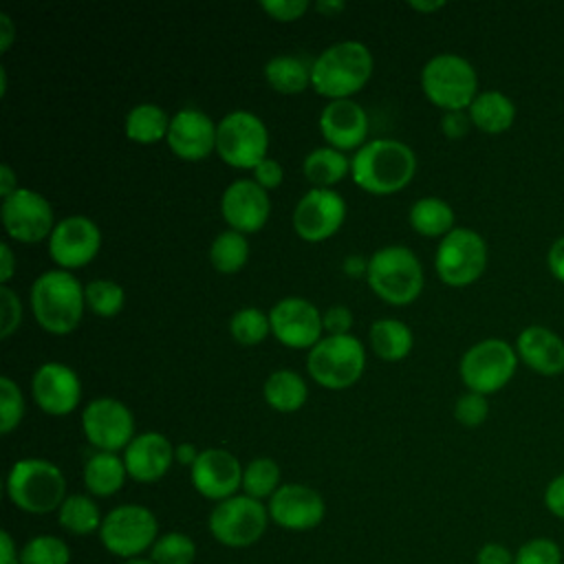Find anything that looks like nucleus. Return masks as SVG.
Listing matches in <instances>:
<instances>
[{
	"label": "nucleus",
	"instance_id": "nucleus-40",
	"mask_svg": "<svg viewBox=\"0 0 564 564\" xmlns=\"http://www.w3.org/2000/svg\"><path fill=\"white\" fill-rule=\"evenodd\" d=\"M196 557V544L187 533L172 531L161 535L150 549L154 564H192Z\"/></svg>",
	"mask_w": 564,
	"mask_h": 564
},
{
	"label": "nucleus",
	"instance_id": "nucleus-35",
	"mask_svg": "<svg viewBox=\"0 0 564 564\" xmlns=\"http://www.w3.org/2000/svg\"><path fill=\"white\" fill-rule=\"evenodd\" d=\"M59 524L75 535H88L101 529V511L97 502L86 494H70L57 509Z\"/></svg>",
	"mask_w": 564,
	"mask_h": 564
},
{
	"label": "nucleus",
	"instance_id": "nucleus-4",
	"mask_svg": "<svg viewBox=\"0 0 564 564\" xmlns=\"http://www.w3.org/2000/svg\"><path fill=\"white\" fill-rule=\"evenodd\" d=\"M366 282L390 306H408L423 293L425 273L416 253L403 245L379 247L368 258Z\"/></svg>",
	"mask_w": 564,
	"mask_h": 564
},
{
	"label": "nucleus",
	"instance_id": "nucleus-55",
	"mask_svg": "<svg viewBox=\"0 0 564 564\" xmlns=\"http://www.w3.org/2000/svg\"><path fill=\"white\" fill-rule=\"evenodd\" d=\"M0 564H20V553L9 531L0 533Z\"/></svg>",
	"mask_w": 564,
	"mask_h": 564
},
{
	"label": "nucleus",
	"instance_id": "nucleus-46",
	"mask_svg": "<svg viewBox=\"0 0 564 564\" xmlns=\"http://www.w3.org/2000/svg\"><path fill=\"white\" fill-rule=\"evenodd\" d=\"M324 335H350L355 317L352 311L344 304H333L322 313Z\"/></svg>",
	"mask_w": 564,
	"mask_h": 564
},
{
	"label": "nucleus",
	"instance_id": "nucleus-39",
	"mask_svg": "<svg viewBox=\"0 0 564 564\" xmlns=\"http://www.w3.org/2000/svg\"><path fill=\"white\" fill-rule=\"evenodd\" d=\"M70 549L62 538L35 535L20 551V564H68Z\"/></svg>",
	"mask_w": 564,
	"mask_h": 564
},
{
	"label": "nucleus",
	"instance_id": "nucleus-2",
	"mask_svg": "<svg viewBox=\"0 0 564 564\" xmlns=\"http://www.w3.org/2000/svg\"><path fill=\"white\" fill-rule=\"evenodd\" d=\"M375 70L370 48L357 40H341L326 46L311 62V88L328 99H352L366 88Z\"/></svg>",
	"mask_w": 564,
	"mask_h": 564
},
{
	"label": "nucleus",
	"instance_id": "nucleus-22",
	"mask_svg": "<svg viewBox=\"0 0 564 564\" xmlns=\"http://www.w3.org/2000/svg\"><path fill=\"white\" fill-rule=\"evenodd\" d=\"M269 518L289 531H308L324 520L326 505L317 489L300 482H284L269 498Z\"/></svg>",
	"mask_w": 564,
	"mask_h": 564
},
{
	"label": "nucleus",
	"instance_id": "nucleus-52",
	"mask_svg": "<svg viewBox=\"0 0 564 564\" xmlns=\"http://www.w3.org/2000/svg\"><path fill=\"white\" fill-rule=\"evenodd\" d=\"M549 269L557 280L564 282V236L557 238L549 249Z\"/></svg>",
	"mask_w": 564,
	"mask_h": 564
},
{
	"label": "nucleus",
	"instance_id": "nucleus-41",
	"mask_svg": "<svg viewBox=\"0 0 564 564\" xmlns=\"http://www.w3.org/2000/svg\"><path fill=\"white\" fill-rule=\"evenodd\" d=\"M24 397L11 377H0V432L11 434L24 419Z\"/></svg>",
	"mask_w": 564,
	"mask_h": 564
},
{
	"label": "nucleus",
	"instance_id": "nucleus-28",
	"mask_svg": "<svg viewBox=\"0 0 564 564\" xmlns=\"http://www.w3.org/2000/svg\"><path fill=\"white\" fill-rule=\"evenodd\" d=\"M84 485L93 496L108 498L115 496L128 478L126 463L119 454L112 452H95L86 463H84Z\"/></svg>",
	"mask_w": 564,
	"mask_h": 564
},
{
	"label": "nucleus",
	"instance_id": "nucleus-49",
	"mask_svg": "<svg viewBox=\"0 0 564 564\" xmlns=\"http://www.w3.org/2000/svg\"><path fill=\"white\" fill-rule=\"evenodd\" d=\"M516 553H511L505 544L487 542L476 553V564H513Z\"/></svg>",
	"mask_w": 564,
	"mask_h": 564
},
{
	"label": "nucleus",
	"instance_id": "nucleus-44",
	"mask_svg": "<svg viewBox=\"0 0 564 564\" xmlns=\"http://www.w3.org/2000/svg\"><path fill=\"white\" fill-rule=\"evenodd\" d=\"M22 324V302L11 286L0 289V337L9 339Z\"/></svg>",
	"mask_w": 564,
	"mask_h": 564
},
{
	"label": "nucleus",
	"instance_id": "nucleus-21",
	"mask_svg": "<svg viewBox=\"0 0 564 564\" xmlns=\"http://www.w3.org/2000/svg\"><path fill=\"white\" fill-rule=\"evenodd\" d=\"M242 471L245 467L229 449L209 447L200 449L196 463L189 469V476L194 489L203 498L223 502L242 489Z\"/></svg>",
	"mask_w": 564,
	"mask_h": 564
},
{
	"label": "nucleus",
	"instance_id": "nucleus-26",
	"mask_svg": "<svg viewBox=\"0 0 564 564\" xmlns=\"http://www.w3.org/2000/svg\"><path fill=\"white\" fill-rule=\"evenodd\" d=\"M368 341L375 357L381 361H401L412 352V328L397 317H379L368 328Z\"/></svg>",
	"mask_w": 564,
	"mask_h": 564
},
{
	"label": "nucleus",
	"instance_id": "nucleus-20",
	"mask_svg": "<svg viewBox=\"0 0 564 564\" xmlns=\"http://www.w3.org/2000/svg\"><path fill=\"white\" fill-rule=\"evenodd\" d=\"M216 126L207 112L198 108H181L170 119L165 143L170 152L187 163L205 161L216 152Z\"/></svg>",
	"mask_w": 564,
	"mask_h": 564
},
{
	"label": "nucleus",
	"instance_id": "nucleus-32",
	"mask_svg": "<svg viewBox=\"0 0 564 564\" xmlns=\"http://www.w3.org/2000/svg\"><path fill=\"white\" fill-rule=\"evenodd\" d=\"M410 227L425 238H445L454 229V209L438 196L416 198L408 212Z\"/></svg>",
	"mask_w": 564,
	"mask_h": 564
},
{
	"label": "nucleus",
	"instance_id": "nucleus-25",
	"mask_svg": "<svg viewBox=\"0 0 564 564\" xmlns=\"http://www.w3.org/2000/svg\"><path fill=\"white\" fill-rule=\"evenodd\" d=\"M518 357L538 375L564 372V341L544 326H529L518 335Z\"/></svg>",
	"mask_w": 564,
	"mask_h": 564
},
{
	"label": "nucleus",
	"instance_id": "nucleus-16",
	"mask_svg": "<svg viewBox=\"0 0 564 564\" xmlns=\"http://www.w3.org/2000/svg\"><path fill=\"white\" fill-rule=\"evenodd\" d=\"M271 335L278 344L295 350H311L324 337L322 311L306 297L286 295L269 311Z\"/></svg>",
	"mask_w": 564,
	"mask_h": 564
},
{
	"label": "nucleus",
	"instance_id": "nucleus-5",
	"mask_svg": "<svg viewBox=\"0 0 564 564\" xmlns=\"http://www.w3.org/2000/svg\"><path fill=\"white\" fill-rule=\"evenodd\" d=\"M7 496L18 509L44 516L66 500V478L46 458H20L7 474Z\"/></svg>",
	"mask_w": 564,
	"mask_h": 564
},
{
	"label": "nucleus",
	"instance_id": "nucleus-48",
	"mask_svg": "<svg viewBox=\"0 0 564 564\" xmlns=\"http://www.w3.org/2000/svg\"><path fill=\"white\" fill-rule=\"evenodd\" d=\"M469 126H471V119H469L467 110H452V112H445L443 119H441V132L447 139L465 137Z\"/></svg>",
	"mask_w": 564,
	"mask_h": 564
},
{
	"label": "nucleus",
	"instance_id": "nucleus-9",
	"mask_svg": "<svg viewBox=\"0 0 564 564\" xmlns=\"http://www.w3.org/2000/svg\"><path fill=\"white\" fill-rule=\"evenodd\" d=\"M487 267V245L469 227H454L441 238L434 253V269L443 284L463 289L474 284Z\"/></svg>",
	"mask_w": 564,
	"mask_h": 564
},
{
	"label": "nucleus",
	"instance_id": "nucleus-23",
	"mask_svg": "<svg viewBox=\"0 0 564 564\" xmlns=\"http://www.w3.org/2000/svg\"><path fill=\"white\" fill-rule=\"evenodd\" d=\"M317 123L326 145L339 152H357L368 143V112L355 99L328 101L322 108Z\"/></svg>",
	"mask_w": 564,
	"mask_h": 564
},
{
	"label": "nucleus",
	"instance_id": "nucleus-31",
	"mask_svg": "<svg viewBox=\"0 0 564 564\" xmlns=\"http://www.w3.org/2000/svg\"><path fill=\"white\" fill-rule=\"evenodd\" d=\"M170 119L172 117L159 104L143 101L128 110L123 130L132 143L154 145L159 141H165L170 130Z\"/></svg>",
	"mask_w": 564,
	"mask_h": 564
},
{
	"label": "nucleus",
	"instance_id": "nucleus-33",
	"mask_svg": "<svg viewBox=\"0 0 564 564\" xmlns=\"http://www.w3.org/2000/svg\"><path fill=\"white\" fill-rule=\"evenodd\" d=\"M262 75L267 84L280 95H300L311 86V64L295 55H275L271 57Z\"/></svg>",
	"mask_w": 564,
	"mask_h": 564
},
{
	"label": "nucleus",
	"instance_id": "nucleus-13",
	"mask_svg": "<svg viewBox=\"0 0 564 564\" xmlns=\"http://www.w3.org/2000/svg\"><path fill=\"white\" fill-rule=\"evenodd\" d=\"M2 227L7 236L22 245H35L48 240L57 220L53 205L46 196L31 187H18L11 196L2 198L0 205Z\"/></svg>",
	"mask_w": 564,
	"mask_h": 564
},
{
	"label": "nucleus",
	"instance_id": "nucleus-51",
	"mask_svg": "<svg viewBox=\"0 0 564 564\" xmlns=\"http://www.w3.org/2000/svg\"><path fill=\"white\" fill-rule=\"evenodd\" d=\"M15 271H18V260H15V253H13L11 245L0 242V280H2V286H9Z\"/></svg>",
	"mask_w": 564,
	"mask_h": 564
},
{
	"label": "nucleus",
	"instance_id": "nucleus-58",
	"mask_svg": "<svg viewBox=\"0 0 564 564\" xmlns=\"http://www.w3.org/2000/svg\"><path fill=\"white\" fill-rule=\"evenodd\" d=\"M313 9L324 15V18H337L339 13L346 11V2L344 0H317L313 4Z\"/></svg>",
	"mask_w": 564,
	"mask_h": 564
},
{
	"label": "nucleus",
	"instance_id": "nucleus-56",
	"mask_svg": "<svg viewBox=\"0 0 564 564\" xmlns=\"http://www.w3.org/2000/svg\"><path fill=\"white\" fill-rule=\"evenodd\" d=\"M18 174L13 172V167L9 163L0 165V196L7 198L18 189Z\"/></svg>",
	"mask_w": 564,
	"mask_h": 564
},
{
	"label": "nucleus",
	"instance_id": "nucleus-36",
	"mask_svg": "<svg viewBox=\"0 0 564 564\" xmlns=\"http://www.w3.org/2000/svg\"><path fill=\"white\" fill-rule=\"evenodd\" d=\"M280 478H282L280 465L269 456H258L245 465L242 491L256 500L271 498L282 487Z\"/></svg>",
	"mask_w": 564,
	"mask_h": 564
},
{
	"label": "nucleus",
	"instance_id": "nucleus-38",
	"mask_svg": "<svg viewBox=\"0 0 564 564\" xmlns=\"http://www.w3.org/2000/svg\"><path fill=\"white\" fill-rule=\"evenodd\" d=\"M86 308L97 317H115L123 311L126 291L110 278H95L86 284Z\"/></svg>",
	"mask_w": 564,
	"mask_h": 564
},
{
	"label": "nucleus",
	"instance_id": "nucleus-50",
	"mask_svg": "<svg viewBox=\"0 0 564 564\" xmlns=\"http://www.w3.org/2000/svg\"><path fill=\"white\" fill-rule=\"evenodd\" d=\"M544 505H546V509H549L555 518L564 520V474L555 476V478L546 485Z\"/></svg>",
	"mask_w": 564,
	"mask_h": 564
},
{
	"label": "nucleus",
	"instance_id": "nucleus-43",
	"mask_svg": "<svg viewBox=\"0 0 564 564\" xmlns=\"http://www.w3.org/2000/svg\"><path fill=\"white\" fill-rule=\"evenodd\" d=\"M489 414V403L485 394L478 392H465L454 403V419L465 427H478L485 423Z\"/></svg>",
	"mask_w": 564,
	"mask_h": 564
},
{
	"label": "nucleus",
	"instance_id": "nucleus-11",
	"mask_svg": "<svg viewBox=\"0 0 564 564\" xmlns=\"http://www.w3.org/2000/svg\"><path fill=\"white\" fill-rule=\"evenodd\" d=\"M518 366V352L502 339H482L469 346L458 364V372L469 392L494 394L509 383Z\"/></svg>",
	"mask_w": 564,
	"mask_h": 564
},
{
	"label": "nucleus",
	"instance_id": "nucleus-15",
	"mask_svg": "<svg viewBox=\"0 0 564 564\" xmlns=\"http://www.w3.org/2000/svg\"><path fill=\"white\" fill-rule=\"evenodd\" d=\"M346 200L335 189L311 187L295 203L291 214L293 231L304 242H324L333 238L346 220Z\"/></svg>",
	"mask_w": 564,
	"mask_h": 564
},
{
	"label": "nucleus",
	"instance_id": "nucleus-57",
	"mask_svg": "<svg viewBox=\"0 0 564 564\" xmlns=\"http://www.w3.org/2000/svg\"><path fill=\"white\" fill-rule=\"evenodd\" d=\"M198 454H200V449H196V445L189 443V441H183V443L174 445V458H176V463H181V465H185V467H189V469H192V465L196 463Z\"/></svg>",
	"mask_w": 564,
	"mask_h": 564
},
{
	"label": "nucleus",
	"instance_id": "nucleus-1",
	"mask_svg": "<svg viewBox=\"0 0 564 564\" xmlns=\"http://www.w3.org/2000/svg\"><path fill=\"white\" fill-rule=\"evenodd\" d=\"M414 174L416 154L397 139H370L350 156L355 185L372 196H390L405 189Z\"/></svg>",
	"mask_w": 564,
	"mask_h": 564
},
{
	"label": "nucleus",
	"instance_id": "nucleus-37",
	"mask_svg": "<svg viewBox=\"0 0 564 564\" xmlns=\"http://www.w3.org/2000/svg\"><path fill=\"white\" fill-rule=\"evenodd\" d=\"M229 335L240 346H258L271 335L269 313L258 306H242L229 317Z\"/></svg>",
	"mask_w": 564,
	"mask_h": 564
},
{
	"label": "nucleus",
	"instance_id": "nucleus-27",
	"mask_svg": "<svg viewBox=\"0 0 564 564\" xmlns=\"http://www.w3.org/2000/svg\"><path fill=\"white\" fill-rule=\"evenodd\" d=\"M262 397L271 410L280 414H291L304 408L308 399V386L304 377L293 368H278L264 379Z\"/></svg>",
	"mask_w": 564,
	"mask_h": 564
},
{
	"label": "nucleus",
	"instance_id": "nucleus-53",
	"mask_svg": "<svg viewBox=\"0 0 564 564\" xmlns=\"http://www.w3.org/2000/svg\"><path fill=\"white\" fill-rule=\"evenodd\" d=\"M15 35H18V29H15L11 15L7 11H2L0 13V51L2 53H7L13 46Z\"/></svg>",
	"mask_w": 564,
	"mask_h": 564
},
{
	"label": "nucleus",
	"instance_id": "nucleus-24",
	"mask_svg": "<svg viewBox=\"0 0 564 564\" xmlns=\"http://www.w3.org/2000/svg\"><path fill=\"white\" fill-rule=\"evenodd\" d=\"M174 460V445L161 432H141L123 449L128 478L143 485L161 480Z\"/></svg>",
	"mask_w": 564,
	"mask_h": 564
},
{
	"label": "nucleus",
	"instance_id": "nucleus-18",
	"mask_svg": "<svg viewBox=\"0 0 564 564\" xmlns=\"http://www.w3.org/2000/svg\"><path fill=\"white\" fill-rule=\"evenodd\" d=\"M35 405L48 416H66L82 403V379L68 364L44 361L31 377Z\"/></svg>",
	"mask_w": 564,
	"mask_h": 564
},
{
	"label": "nucleus",
	"instance_id": "nucleus-12",
	"mask_svg": "<svg viewBox=\"0 0 564 564\" xmlns=\"http://www.w3.org/2000/svg\"><path fill=\"white\" fill-rule=\"evenodd\" d=\"M269 520V509L262 500L236 494L216 502L209 513V531L220 544L242 549L256 544L264 535Z\"/></svg>",
	"mask_w": 564,
	"mask_h": 564
},
{
	"label": "nucleus",
	"instance_id": "nucleus-19",
	"mask_svg": "<svg viewBox=\"0 0 564 564\" xmlns=\"http://www.w3.org/2000/svg\"><path fill=\"white\" fill-rule=\"evenodd\" d=\"M220 216L234 231L245 236L258 234L271 216L269 192L253 178H238L229 183L220 196Z\"/></svg>",
	"mask_w": 564,
	"mask_h": 564
},
{
	"label": "nucleus",
	"instance_id": "nucleus-59",
	"mask_svg": "<svg viewBox=\"0 0 564 564\" xmlns=\"http://www.w3.org/2000/svg\"><path fill=\"white\" fill-rule=\"evenodd\" d=\"M445 7V2H441V0H434V2H419V0H414V2H410V9H414V11H419V13H434V11H438V9H443Z\"/></svg>",
	"mask_w": 564,
	"mask_h": 564
},
{
	"label": "nucleus",
	"instance_id": "nucleus-60",
	"mask_svg": "<svg viewBox=\"0 0 564 564\" xmlns=\"http://www.w3.org/2000/svg\"><path fill=\"white\" fill-rule=\"evenodd\" d=\"M123 564H154L152 560H141V557H134V560H126Z\"/></svg>",
	"mask_w": 564,
	"mask_h": 564
},
{
	"label": "nucleus",
	"instance_id": "nucleus-7",
	"mask_svg": "<svg viewBox=\"0 0 564 564\" xmlns=\"http://www.w3.org/2000/svg\"><path fill=\"white\" fill-rule=\"evenodd\" d=\"M421 90L443 112L467 110L478 95V75L465 57L438 53L421 70Z\"/></svg>",
	"mask_w": 564,
	"mask_h": 564
},
{
	"label": "nucleus",
	"instance_id": "nucleus-54",
	"mask_svg": "<svg viewBox=\"0 0 564 564\" xmlns=\"http://www.w3.org/2000/svg\"><path fill=\"white\" fill-rule=\"evenodd\" d=\"M341 269L348 278H361V275H368V258L359 256V253H350L344 258L341 262Z\"/></svg>",
	"mask_w": 564,
	"mask_h": 564
},
{
	"label": "nucleus",
	"instance_id": "nucleus-29",
	"mask_svg": "<svg viewBox=\"0 0 564 564\" xmlns=\"http://www.w3.org/2000/svg\"><path fill=\"white\" fill-rule=\"evenodd\" d=\"M467 115L471 119V126H476L478 130L487 134H500L511 128L516 119V106L500 90H485L476 95V99L467 108Z\"/></svg>",
	"mask_w": 564,
	"mask_h": 564
},
{
	"label": "nucleus",
	"instance_id": "nucleus-30",
	"mask_svg": "<svg viewBox=\"0 0 564 564\" xmlns=\"http://www.w3.org/2000/svg\"><path fill=\"white\" fill-rule=\"evenodd\" d=\"M302 172L313 187L333 189L346 176H350V159L330 145L311 150L302 161Z\"/></svg>",
	"mask_w": 564,
	"mask_h": 564
},
{
	"label": "nucleus",
	"instance_id": "nucleus-42",
	"mask_svg": "<svg viewBox=\"0 0 564 564\" xmlns=\"http://www.w3.org/2000/svg\"><path fill=\"white\" fill-rule=\"evenodd\" d=\"M513 564H562V549L551 538H531L516 551Z\"/></svg>",
	"mask_w": 564,
	"mask_h": 564
},
{
	"label": "nucleus",
	"instance_id": "nucleus-10",
	"mask_svg": "<svg viewBox=\"0 0 564 564\" xmlns=\"http://www.w3.org/2000/svg\"><path fill=\"white\" fill-rule=\"evenodd\" d=\"M101 544L123 560H134L159 540V520L143 505H119L104 516Z\"/></svg>",
	"mask_w": 564,
	"mask_h": 564
},
{
	"label": "nucleus",
	"instance_id": "nucleus-6",
	"mask_svg": "<svg viewBox=\"0 0 564 564\" xmlns=\"http://www.w3.org/2000/svg\"><path fill=\"white\" fill-rule=\"evenodd\" d=\"M311 379L326 390H346L355 386L366 370V346L359 337L324 335L306 355Z\"/></svg>",
	"mask_w": 564,
	"mask_h": 564
},
{
	"label": "nucleus",
	"instance_id": "nucleus-14",
	"mask_svg": "<svg viewBox=\"0 0 564 564\" xmlns=\"http://www.w3.org/2000/svg\"><path fill=\"white\" fill-rule=\"evenodd\" d=\"M82 432L97 452H121L134 434L132 410L115 397H97L82 410Z\"/></svg>",
	"mask_w": 564,
	"mask_h": 564
},
{
	"label": "nucleus",
	"instance_id": "nucleus-34",
	"mask_svg": "<svg viewBox=\"0 0 564 564\" xmlns=\"http://www.w3.org/2000/svg\"><path fill=\"white\" fill-rule=\"evenodd\" d=\"M249 260V240L245 234L225 229L209 245V264L225 275L238 273Z\"/></svg>",
	"mask_w": 564,
	"mask_h": 564
},
{
	"label": "nucleus",
	"instance_id": "nucleus-17",
	"mask_svg": "<svg viewBox=\"0 0 564 564\" xmlns=\"http://www.w3.org/2000/svg\"><path fill=\"white\" fill-rule=\"evenodd\" d=\"M46 245L48 258L57 264V269L75 271L93 262L99 253L101 229L93 218L84 214H73L57 220Z\"/></svg>",
	"mask_w": 564,
	"mask_h": 564
},
{
	"label": "nucleus",
	"instance_id": "nucleus-45",
	"mask_svg": "<svg viewBox=\"0 0 564 564\" xmlns=\"http://www.w3.org/2000/svg\"><path fill=\"white\" fill-rule=\"evenodd\" d=\"M313 4L308 0H264L260 2V9L275 22H297L306 15V11Z\"/></svg>",
	"mask_w": 564,
	"mask_h": 564
},
{
	"label": "nucleus",
	"instance_id": "nucleus-8",
	"mask_svg": "<svg viewBox=\"0 0 564 564\" xmlns=\"http://www.w3.org/2000/svg\"><path fill=\"white\" fill-rule=\"evenodd\" d=\"M269 152L267 123L249 110H231L216 126V154L234 170H253Z\"/></svg>",
	"mask_w": 564,
	"mask_h": 564
},
{
	"label": "nucleus",
	"instance_id": "nucleus-3",
	"mask_svg": "<svg viewBox=\"0 0 564 564\" xmlns=\"http://www.w3.org/2000/svg\"><path fill=\"white\" fill-rule=\"evenodd\" d=\"M84 289L73 271L51 269L37 275L29 289V306L40 328L51 335L73 333L86 311Z\"/></svg>",
	"mask_w": 564,
	"mask_h": 564
},
{
	"label": "nucleus",
	"instance_id": "nucleus-47",
	"mask_svg": "<svg viewBox=\"0 0 564 564\" xmlns=\"http://www.w3.org/2000/svg\"><path fill=\"white\" fill-rule=\"evenodd\" d=\"M251 178L262 187V189H275V187H280L282 185V181H284V167H282V163L280 161H275V159H271V156H267V159H262L253 170H251Z\"/></svg>",
	"mask_w": 564,
	"mask_h": 564
}]
</instances>
